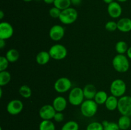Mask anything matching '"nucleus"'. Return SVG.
Masks as SVG:
<instances>
[{"label": "nucleus", "instance_id": "f257e3e1", "mask_svg": "<svg viewBox=\"0 0 131 130\" xmlns=\"http://www.w3.org/2000/svg\"><path fill=\"white\" fill-rule=\"evenodd\" d=\"M129 59L125 54H118L113 59L112 64L113 68L119 73H125L130 68Z\"/></svg>", "mask_w": 131, "mask_h": 130}, {"label": "nucleus", "instance_id": "f03ea898", "mask_svg": "<svg viewBox=\"0 0 131 130\" xmlns=\"http://www.w3.org/2000/svg\"><path fill=\"white\" fill-rule=\"evenodd\" d=\"M98 105L93 99H85L80 105L82 115L87 118L93 117L98 111Z\"/></svg>", "mask_w": 131, "mask_h": 130}, {"label": "nucleus", "instance_id": "7ed1b4c3", "mask_svg": "<svg viewBox=\"0 0 131 130\" xmlns=\"http://www.w3.org/2000/svg\"><path fill=\"white\" fill-rule=\"evenodd\" d=\"M78 18V12L74 8L69 7L68 8L61 10L59 20L63 24L70 25L77 20Z\"/></svg>", "mask_w": 131, "mask_h": 130}, {"label": "nucleus", "instance_id": "20e7f679", "mask_svg": "<svg viewBox=\"0 0 131 130\" xmlns=\"http://www.w3.org/2000/svg\"><path fill=\"white\" fill-rule=\"evenodd\" d=\"M83 89L79 87L72 88L69 92L68 101L73 106H80L84 101Z\"/></svg>", "mask_w": 131, "mask_h": 130}, {"label": "nucleus", "instance_id": "39448f33", "mask_svg": "<svg viewBox=\"0 0 131 130\" xmlns=\"http://www.w3.org/2000/svg\"><path fill=\"white\" fill-rule=\"evenodd\" d=\"M111 95L120 98L124 96L127 90V85L125 82L120 79L114 80L111 82L110 87Z\"/></svg>", "mask_w": 131, "mask_h": 130}, {"label": "nucleus", "instance_id": "423d86ee", "mask_svg": "<svg viewBox=\"0 0 131 130\" xmlns=\"http://www.w3.org/2000/svg\"><path fill=\"white\" fill-rule=\"evenodd\" d=\"M48 52L51 56V59L56 61L64 59L67 57L68 54L66 47L60 43L54 44L51 46Z\"/></svg>", "mask_w": 131, "mask_h": 130}, {"label": "nucleus", "instance_id": "0eeeda50", "mask_svg": "<svg viewBox=\"0 0 131 130\" xmlns=\"http://www.w3.org/2000/svg\"><path fill=\"white\" fill-rule=\"evenodd\" d=\"M118 110L122 115L131 116V96H123L119 98Z\"/></svg>", "mask_w": 131, "mask_h": 130}, {"label": "nucleus", "instance_id": "6e6552de", "mask_svg": "<svg viewBox=\"0 0 131 130\" xmlns=\"http://www.w3.org/2000/svg\"><path fill=\"white\" fill-rule=\"evenodd\" d=\"M71 80L67 77H61L56 80L54 84V89L57 93L63 94L70 91L72 89Z\"/></svg>", "mask_w": 131, "mask_h": 130}, {"label": "nucleus", "instance_id": "1a4fd4ad", "mask_svg": "<svg viewBox=\"0 0 131 130\" xmlns=\"http://www.w3.org/2000/svg\"><path fill=\"white\" fill-rule=\"evenodd\" d=\"M24 108L23 103L20 99H15L10 101L6 105V111L12 115L19 114Z\"/></svg>", "mask_w": 131, "mask_h": 130}, {"label": "nucleus", "instance_id": "9d476101", "mask_svg": "<svg viewBox=\"0 0 131 130\" xmlns=\"http://www.w3.org/2000/svg\"><path fill=\"white\" fill-rule=\"evenodd\" d=\"M65 33V28L62 25L56 24L51 28L49 32V36L52 41L59 42L63 38Z\"/></svg>", "mask_w": 131, "mask_h": 130}, {"label": "nucleus", "instance_id": "9b49d317", "mask_svg": "<svg viewBox=\"0 0 131 130\" xmlns=\"http://www.w3.org/2000/svg\"><path fill=\"white\" fill-rule=\"evenodd\" d=\"M56 112V111L52 105L46 104L40 108L38 114L42 120H52L53 119Z\"/></svg>", "mask_w": 131, "mask_h": 130}, {"label": "nucleus", "instance_id": "f8f14e48", "mask_svg": "<svg viewBox=\"0 0 131 130\" xmlns=\"http://www.w3.org/2000/svg\"><path fill=\"white\" fill-rule=\"evenodd\" d=\"M14 28L12 24L8 22L0 23V39L6 40L11 38L14 34Z\"/></svg>", "mask_w": 131, "mask_h": 130}, {"label": "nucleus", "instance_id": "ddd939ff", "mask_svg": "<svg viewBox=\"0 0 131 130\" xmlns=\"http://www.w3.org/2000/svg\"><path fill=\"white\" fill-rule=\"evenodd\" d=\"M107 13L113 19H118L122 14V8L118 1L111 3L107 5Z\"/></svg>", "mask_w": 131, "mask_h": 130}, {"label": "nucleus", "instance_id": "4468645a", "mask_svg": "<svg viewBox=\"0 0 131 130\" xmlns=\"http://www.w3.org/2000/svg\"><path fill=\"white\" fill-rule=\"evenodd\" d=\"M52 105L56 112H62L67 107V100L63 96H58L53 99Z\"/></svg>", "mask_w": 131, "mask_h": 130}, {"label": "nucleus", "instance_id": "2eb2a0df", "mask_svg": "<svg viewBox=\"0 0 131 130\" xmlns=\"http://www.w3.org/2000/svg\"><path fill=\"white\" fill-rule=\"evenodd\" d=\"M117 26L118 30L122 33L131 31V19L128 17L121 18L118 20Z\"/></svg>", "mask_w": 131, "mask_h": 130}, {"label": "nucleus", "instance_id": "dca6fc26", "mask_svg": "<svg viewBox=\"0 0 131 130\" xmlns=\"http://www.w3.org/2000/svg\"><path fill=\"white\" fill-rule=\"evenodd\" d=\"M118 98L115 96H109L105 103V107L106 109L109 111H115L118 108Z\"/></svg>", "mask_w": 131, "mask_h": 130}, {"label": "nucleus", "instance_id": "f3484780", "mask_svg": "<svg viewBox=\"0 0 131 130\" xmlns=\"http://www.w3.org/2000/svg\"><path fill=\"white\" fill-rule=\"evenodd\" d=\"M83 93L86 99H93L97 90L93 84H87L83 88Z\"/></svg>", "mask_w": 131, "mask_h": 130}, {"label": "nucleus", "instance_id": "a211bd4d", "mask_svg": "<svg viewBox=\"0 0 131 130\" xmlns=\"http://www.w3.org/2000/svg\"><path fill=\"white\" fill-rule=\"evenodd\" d=\"M51 58V56H50L49 52L41 51V52H38L36 56V61L38 64L45 65L48 63Z\"/></svg>", "mask_w": 131, "mask_h": 130}, {"label": "nucleus", "instance_id": "6ab92c4d", "mask_svg": "<svg viewBox=\"0 0 131 130\" xmlns=\"http://www.w3.org/2000/svg\"><path fill=\"white\" fill-rule=\"evenodd\" d=\"M117 123L120 130H127L131 126V119L129 116L122 115L118 119Z\"/></svg>", "mask_w": 131, "mask_h": 130}, {"label": "nucleus", "instance_id": "aec40b11", "mask_svg": "<svg viewBox=\"0 0 131 130\" xmlns=\"http://www.w3.org/2000/svg\"><path fill=\"white\" fill-rule=\"evenodd\" d=\"M5 57L10 62H15L19 59L20 54L19 51L15 48H11L6 52Z\"/></svg>", "mask_w": 131, "mask_h": 130}, {"label": "nucleus", "instance_id": "412c9836", "mask_svg": "<svg viewBox=\"0 0 131 130\" xmlns=\"http://www.w3.org/2000/svg\"><path fill=\"white\" fill-rule=\"evenodd\" d=\"M108 96L107 93L104 90H98L93 100L98 105H103L105 104Z\"/></svg>", "mask_w": 131, "mask_h": 130}, {"label": "nucleus", "instance_id": "4be33fe9", "mask_svg": "<svg viewBox=\"0 0 131 130\" xmlns=\"http://www.w3.org/2000/svg\"><path fill=\"white\" fill-rule=\"evenodd\" d=\"M39 130H56V126L52 120H42L38 126Z\"/></svg>", "mask_w": 131, "mask_h": 130}, {"label": "nucleus", "instance_id": "5701e85b", "mask_svg": "<svg viewBox=\"0 0 131 130\" xmlns=\"http://www.w3.org/2000/svg\"><path fill=\"white\" fill-rule=\"evenodd\" d=\"M11 74L9 71H0V87H3L10 83L11 80Z\"/></svg>", "mask_w": 131, "mask_h": 130}, {"label": "nucleus", "instance_id": "b1692460", "mask_svg": "<svg viewBox=\"0 0 131 130\" xmlns=\"http://www.w3.org/2000/svg\"><path fill=\"white\" fill-rule=\"evenodd\" d=\"M127 43L124 41H119L115 45V50L118 54H125L128 50Z\"/></svg>", "mask_w": 131, "mask_h": 130}, {"label": "nucleus", "instance_id": "393cba45", "mask_svg": "<svg viewBox=\"0 0 131 130\" xmlns=\"http://www.w3.org/2000/svg\"><path fill=\"white\" fill-rule=\"evenodd\" d=\"M54 6L58 8L60 10H63L71 6L70 0H54L53 3Z\"/></svg>", "mask_w": 131, "mask_h": 130}, {"label": "nucleus", "instance_id": "a878e982", "mask_svg": "<svg viewBox=\"0 0 131 130\" xmlns=\"http://www.w3.org/2000/svg\"><path fill=\"white\" fill-rule=\"evenodd\" d=\"M19 93L23 98L28 99L32 95L31 89L27 85H23L20 87L19 89Z\"/></svg>", "mask_w": 131, "mask_h": 130}, {"label": "nucleus", "instance_id": "bb28decb", "mask_svg": "<svg viewBox=\"0 0 131 130\" xmlns=\"http://www.w3.org/2000/svg\"><path fill=\"white\" fill-rule=\"evenodd\" d=\"M79 124L75 121H69L61 127V130H79Z\"/></svg>", "mask_w": 131, "mask_h": 130}, {"label": "nucleus", "instance_id": "cd10ccee", "mask_svg": "<svg viewBox=\"0 0 131 130\" xmlns=\"http://www.w3.org/2000/svg\"><path fill=\"white\" fill-rule=\"evenodd\" d=\"M102 124L104 126V130H120L116 122H110L105 120L102 121Z\"/></svg>", "mask_w": 131, "mask_h": 130}, {"label": "nucleus", "instance_id": "c85d7f7f", "mask_svg": "<svg viewBox=\"0 0 131 130\" xmlns=\"http://www.w3.org/2000/svg\"><path fill=\"white\" fill-rule=\"evenodd\" d=\"M86 130H104V126L102 122L93 121L88 124Z\"/></svg>", "mask_w": 131, "mask_h": 130}, {"label": "nucleus", "instance_id": "c756f323", "mask_svg": "<svg viewBox=\"0 0 131 130\" xmlns=\"http://www.w3.org/2000/svg\"><path fill=\"white\" fill-rule=\"evenodd\" d=\"M105 29L108 31H115L116 29H118L117 22L113 20H110L107 22L105 24Z\"/></svg>", "mask_w": 131, "mask_h": 130}, {"label": "nucleus", "instance_id": "7c9ffc66", "mask_svg": "<svg viewBox=\"0 0 131 130\" xmlns=\"http://www.w3.org/2000/svg\"><path fill=\"white\" fill-rule=\"evenodd\" d=\"M61 10H60V9H58V8L53 6V7L51 8L49 11V14L50 16L52 18L54 19H59L60 16V14H61Z\"/></svg>", "mask_w": 131, "mask_h": 130}, {"label": "nucleus", "instance_id": "2f4dec72", "mask_svg": "<svg viewBox=\"0 0 131 130\" xmlns=\"http://www.w3.org/2000/svg\"><path fill=\"white\" fill-rule=\"evenodd\" d=\"M10 63L6 57L5 56H1L0 57V71H5L7 68L8 67V64Z\"/></svg>", "mask_w": 131, "mask_h": 130}, {"label": "nucleus", "instance_id": "473e14b6", "mask_svg": "<svg viewBox=\"0 0 131 130\" xmlns=\"http://www.w3.org/2000/svg\"><path fill=\"white\" fill-rule=\"evenodd\" d=\"M54 121L56 122H61L64 120V115L62 112H56L53 118Z\"/></svg>", "mask_w": 131, "mask_h": 130}, {"label": "nucleus", "instance_id": "72a5a7b5", "mask_svg": "<svg viewBox=\"0 0 131 130\" xmlns=\"http://www.w3.org/2000/svg\"><path fill=\"white\" fill-rule=\"evenodd\" d=\"M71 1V4L74 6H78L81 3L82 0H70Z\"/></svg>", "mask_w": 131, "mask_h": 130}, {"label": "nucleus", "instance_id": "f704fd0d", "mask_svg": "<svg viewBox=\"0 0 131 130\" xmlns=\"http://www.w3.org/2000/svg\"><path fill=\"white\" fill-rule=\"evenodd\" d=\"M6 46V40L3 39H0V48L3 49Z\"/></svg>", "mask_w": 131, "mask_h": 130}, {"label": "nucleus", "instance_id": "c9c22d12", "mask_svg": "<svg viewBox=\"0 0 131 130\" xmlns=\"http://www.w3.org/2000/svg\"><path fill=\"white\" fill-rule=\"evenodd\" d=\"M127 56L128 57V58L129 59L131 60V47H129V48H128V50L127 52Z\"/></svg>", "mask_w": 131, "mask_h": 130}, {"label": "nucleus", "instance_id": "e433bc0d", "mask_svg": "<svg viewBox=\"0 0 131 130\" xmlns=\"http://www.w3.org/2000/svg\"><path fill=\"white\" fill-rule=\"evenodd\" d=\"M43 2L47 4V5H51V4H53L54 2V0H43Z\"/></svg>", "mask_w": 131, "mask_h": 130}, {"label": "nucleus", "instance_id": "4c0bfd02", "mask_svg": "<svg viewBox=\"0 0 131 130\" xmlns=\"http://www.w3.org/2000/svg\"><path fill=\"white\" fill-rule=\"evenodd\" d=\"M4 17H5V14H4L3 11L1 10V11H0V19L2 20V19L4 18Z\"/></svg>", "mask_w": 131, "mask_h": 130}, {"label": "nucleus", "instance_id": "58836bf2", "mask_svg": "<svg viewBox=\"0 0 131 130\" xmlns=\"http://www.w3.org/2000/svg\"><path fill=\"white\" fill-rule=\"evenodd\" d=\"M102 1H104V2L105 3L107 4V5H109V4H110L111 3L113 2L114 0H102Z\"/></svg>", "mask_w": 131, "mask_h": 130}, {"label": "nucleus", "instance_id": "ea45409f", "mask_svg": "<svg viewBox=\"0 0 131 130\" xmlns=\"http://www.w3.org/2000/svg\"><path fill=\"white\" fill-rule=\"evenodd\" d=\"M3 96V90H2V87H0V98H2Z\"/></svg>", "mask_w": 131, "mask_h": 130}, {"label": "nucleus", "instance_id": "a19ab883", "mask_svg": "<svg viewBox=\"0 0 131 130\" xmlns=\"http://www.w3.org/2000/svg\"><path fill=\"white\" fill-rule=\"evenodd\" d=\"M118 3H125L126 1H127L128 0H116Z\"/></svg>", "mask_w": 131, "mask_h": 130}, {"label": "nucleus", "instance_id": "79ce46f5", "mask_svg": "<svg viewBox=\"0 0 131 130\" xmlns=\"http://www.w3.org/2000/svg\"><path fill=\"white\" fill-rule=\"evenodd\" d=\"M23 1H24V2H27V3H28V2H31V1H33V0H23Z\"/></svg>", "mask_w": 131, "mask_h": 130}, {"label": "nucleus", "instance_id": "37998d69", "mask_svg": "<svg viewBox=\"0 0 131 130\" xmlns=\"http://www.w3.org/2000/svg\"><path fill=\"white\" fill-rule=\"evenodd\" d=\"M130 96H131V90H130Z\"/></svg>", "mask_w": 131, "mask_h": 130}]
</instances>
